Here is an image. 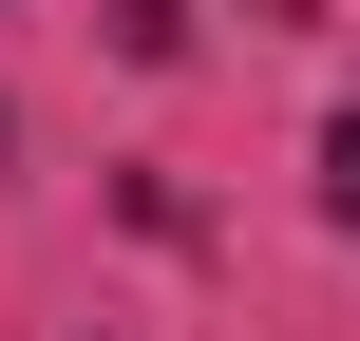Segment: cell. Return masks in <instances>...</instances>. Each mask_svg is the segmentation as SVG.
Instances as JSON below:
<instances>
[{"mask_svg": "<svg viewBox=\"0 0 360 341\" xmlns=\"http://www.w3.org/2000/svg\"><path fill=\"white\" fill-rule=\"evenodd\" d=\"M323 190H342V228H360V114H342V133H323Z\"/></svg>", "mask_w": 360, "mask_h": 341, "instance_id": "cell-1", "label": "cell"}]
</instances>
